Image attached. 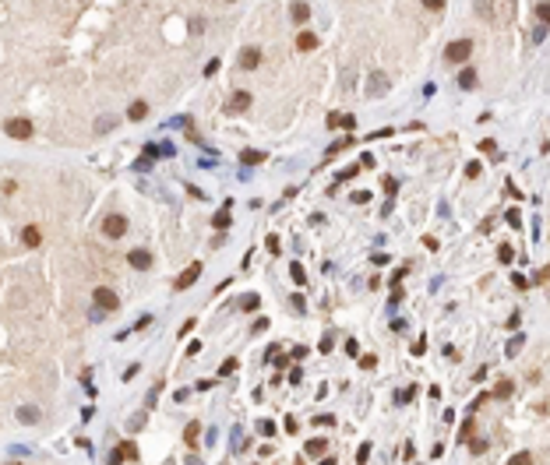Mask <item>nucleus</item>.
Returning a JSON list of instances; mask_svg holds the SVG:
<instances>
[{
  "label": "nucleus",
  "mask_w": 550,
  "mask_h": 465,
  "mask_svg": "<svg viewBox=\"0 0 550 465\" xmlns=\"http://www.w3.org/2000/svg\"><path fill=\"white\" fill-rule=\"evenodd\" d=\"M240 162L258 166V162H265V152H258V148H243V152H240Z\"/></svg>",
  "instance_id": "obj_15"
},
{
  "label": "nucleus",
  "mask_w": 550,
  "mask_h": 465,
  "mask_svg": "<svg viewBox=\"0 0 550 465\" xmlns=\"http://www.w3.org/2000/svg\"><path fill=\"white\" fill-rule=\"evenodd\" d=\"M469 451H472V455H483V451H487V441H472Z\"/></svg>",
  "instance_id": "obj_39"
},
{
  "label": "nucleus",
  "mask_w": 550,
  "mask_h": 465,
  "mask_svg": "<svg viewBox=\"0 0 550 465\" xmlns=\"http://www.w3.org/2000/svg\"><path fill=\"white\" fill-rule=\"evenodd\" d=\"M258 307H261V296H258V293L240 296V310H258Z\"/></svg>",
  "instance_id": "obj_18"
},
{
  "label": "nucleus",
  "mask_w": 550,
  "mask_h": 465,
  "mask_svg": "<svg viewBox=\"0 0 550 465\" xmlns=\"http://www.w3.org/2000/svg\"><path fill=\"white\" fill-rule=\"evenodd\" d=\"M353 201H356V205H367V201H371V190H353Z\"/></svg>",
  "instance_id": "obj_32"
},
{
  "label": "nucleus",
  "mask_w": 550,
  "mask_h": 465,
  "mask_svg": "<svg viewBox=\"0 0 550 465\" xmlns=\"http://www.w3.org/2000/svg\"><path fill=\"white\" fill-rule=\"evenodd\" d=\"M247 106H250V95H247V92H233V95H230V106H226V109H230V113H243Z\"/></svg>",
  "instance_id": "obj_7"
},
{
  "label": "nucleus",
  "mask_w": 550,
  "mask_h": 465,
  "mask_svg": "<svg viewBox=\"0 0 550 465\" xmlns=\"http://www.w3.org/2000/svg\"><path fill=\"white\" fill-rule=\"evenodd\" d=\"M469 57H472V43H469V39H455V43L445 46V60H448V64H466Z\"/></svg>",
  "instance_id": "obj_1"
},
{
  "label": "nucleus",
  "mask_w": 550,
  "mask_h": 465,
  "mask_svg": "<svg viewBox=\"0 0 550 465\" xmlns=\"http://www.w3.org/2000/svg\"><path fill=\"white\" fill-rule=\"evenodd\" d=\"M511 286H515V289H529V279H526V275H511Z\"/></svg>",
  "instance_id": "obj_34"
},
{
  "label": "nucleus",
  "mask_w": 550,
  "mask_h": 465,
  "mask_svg": "<svg viewBox=\"0 0 550 465\" xmlns=\"http://www.w3.org/2000/svg\"><path fill=\"white\" fill-rule=\"evenodd\" d=\"M113 127H117V117H99V120H95V131H99V134H102V131H113Z\"/></svg>",
  "instance_id": "obj_24"
},
{
  "label": "nucleus",
  "mask_w": 550,
  "mask_h": 465,
  "mask_svg": "<svg viewBox=\"0 0 550 465\" xmlns=\"http://www.w3.org/2000/svg\"><path fill=\"white\" fill-rule=\"evenodd\" d=\"M476 11H480L483 18H490V14H494V7H490V4H476Z\"/></svg>",
  "instance_id": "obj_44"
},
{
  "label": "nucleus",
  "mask_w": 550,
  "mask_h": 465,
  "mask_svg": "<svg viewBox=\"0 0 550 465\" xmlns=\"http://www.w3.org/2000/svg\"><path fill=\"white\" fill-rule=\"evenodd\" d=\"M212 226H215V229H226V226H230V205H226V208L212 219Z\"/></svg>",
  "instance_id": "obj_26"
},
{
  "label": "nucleus",
  "mask_w": 550,
  "mask_h": 465,
  "mask_svg": "<svg viewBox=\"0 0 550 465\" xmlns=\"http://www.w3.org/2000/svg\"><path fill=\"white\" fill-rule=\"evenodd\" d=\"M321 353H332V331H328V335L321 338Z\"/></svg>",
  "instance_id": "obj_48"
},
{
  "label": "nucleus",
  "mask_w": 550,
  "mask_h": 465,
  "mask_svg": "<svg viewBox=\"0 0 550 465\" xmlns=\"http://www.w3.org/2000/svg\"><path fill=\"white\" fill-rule=\"evenodd\" d=\"M314 423H317V427H332V423H335V416H324V412H321V416H314Z\"/></svg>",
  "instance_id": "obj_38"
},
{
  "label": "nucleus",
  "mask_w": 550,
  "mask_h": 465,
  "mask_svg": "<svg viewBox=\"0 0 550 465\" xmlns=\"http://www.w3.org/2000/svg\"><path fill=\"white\" fill-rule=\"evenodd\" d=\"M145 113H149V102H134V106L127 109V117H131V120H145Z\"/></svg>",
  "instance_id": "obj_20"
},
{
  "label": "nucleus",
  "mask_w": 550,
  "mask_h": 465,
  "mask_svg": "<svg viewBox=\"0 0 550 465\" xmlns=\"http://www.w3.org/2000/svg\"><path fill=\"white\" fill-rule=\"evenodd\" d=\"M317 465H335V458H328V455H324V458H321Z\"/></svg>",
  "instance_id": "obj_54"
},
{
  "label": "nucleus",
  "mask_w": 550,
  "mask_h": 465,
  "mask_svg": "<svg viewBox=\"0 0 550 465\" xmlns=\"http://www.w3.org/2000/svg\"><path fill=\"white\" fill-rule=\"evenodd\" d=\"M198 275H201V261H191V264L180 272V279L173 282V289H187V286H194V282H198Z\"/></svg>",
  "instance_id": "obj_5"
},
{
  "label": "nucleus",
  "mask_w": 550,
  "mask_h": 465,
  "mask_svg": "<svg viewBox=\"0 0 550 465\" xmlns=\"http://www.w3.org/2000/svg\"><path fill=\"white\" fill-rule=\"evenodd\" d=\"M233 370H236V360H226V363L219 367V377H226V374H233Z\"/></svg>",
  "instance_id": "obj_36"
},
{
  "label": "nucleus",
  "mask_w": 550,
  "mask_h": 465,
  "mask_svg": "<svg viewBox=\"0 0 550 465\" xmlns=\"http://www.w3.org/2000/svg\"><path fill=\"white\" fill-rule=\"evenodd\" d=\"M102 232H106L109 240H120V236L127 232V215H120V212L106 215V219H102Z\"/></svg>",
  "instance_id": "obj_3"
},
{
  "label": "nucleus",
  "mask_w": 550,
  "mask_h": 465,
  "mask_svg": "<svg viewBox=\"0 0 550 465\" xmlns=\"http://www.w3.org/2000/svg\"><path fill=\"white\" fill-rule=\"evenodd\" d=\"M307 353H311L307 345H297V349H293V360H307Z\"/></svg>",
  "instance_id": "obj_42"
},
{
  "label": "nucleus",
  "mask_w": 550,
  "mask_h": 465,
  "mask_svg": "<svg viewBox=\"0 0 550 465\" xmlns=\"http://www.w3.org/2000/svg\"><path fill=\"white\" fill-rule=\"evenodd\" d=\"M18 423H25V427L39 423V409H35V405H21V409H18Z\"/></svg>",
  "instance_id": "obj_12"
},
{
  "label": "nucleus",
  "mask_w": 550,
  "mask_h": 465,
  "mask_svg": "<svg viewBox=\"0 0 550 465\" xmlns=\"http://www.w3.org/2000/svg\"><path fill=\"white\" fill-rule=\"evenodd\" d=\"M522 342H526V338H522V335H515V338H511V342H508V356H515V353H519V349H522Z\"/></svg>",
  "instance_id": "obj_30"
},
{
  "label": "nucleus",
  "mask_w": 550,
  "mask_h": 465,
  "mask_svg": "<svg viewBox=\"0 0 550 465\" xmlns=\"http://www.w3.org/2000/svg\"><path fill=\"white\" fill-rule=\"evenodd\" d=\"M258 434H261V437H272V434H275V423H272V419H261V423H258Z\"/></svg>",
  "instance_id": "obj_29"
},
{
  "label": "nucleus",
  "mask_w": 550,
  "mask_h": 465,
  "mask_svg": "<svg viewBox=\"0 0 550 465\" xmlns=\"http://www.w3.org/2000/svg\"><path fill=\"white\" fill-rule=\"evenodd\" d=\"M536 282H550V264L543 268V272H540V275H536Z\"/></svg>",
  "instance_id": "obj_52"
},
{
  "label": "nucleus",
  "mask_w": 550,
  "mask_h": 465,
  "mask_svg": "<svg viewBox=\"0 0 550 465\" xmlns=\"http://www.w3.org/2000/svg\"><path fill=\"white\" fill-rule=\"evenodd\" d=\"M4 134L14 138V141H25V138H32V124L21 120V117H11V120L4 124Z\"/></svg>",
  "instance_id": "obj_2"
},
{
  "label": "nucleus",
  "mask_w": 550,
  "mask_h": 465,
  "mask_svg": "<svg viewBox=\"0 0 550 465\" xmlns=\"http://www.w3.org/2000/svg\"><path fill=\"white\" fill-rule=\"evenodd\" d=\"M314 46H317V35L304 28V32L297 35V50H300V53H307V50H314Z\"/></svg>",
  "instance_id": "obj_13"
},
{
  "label": "nucleus",
  "mask_w": 550,
  "mask_h": 465,
  "mask_svg": "<svg viewBox=\"0 0 550 465\" xmlns=\"http://www.w3.org/2000/svg\"><path fill=\"white\" fill-rule=\"evenodd\" d=\"M328 127H342V117L339 113H328Z\"/></svg>",
  "instance_id": "obj_45"
},
{
  "label": "nucleus",
  "mask_w": 550,
  "mask_h": 465,
  "mask_svg": "<svg viewBox=\"0 0 550 465\" xmlns=\"http://www.w3.org/2000/svg\"><path fill=\"white\" fill-rule=\"evenodd\" d=\"M371 92L378 95V92H385V74H374V81H371Z\"/></svg>",
  "instance_id": "obj_31"
},
{
  "label": "nucleus",
  "mask_w": 550,
  "mask_h": 465,
  "mask_svg": "<svg viewBox=\"0 0 550 465\" xmlns=\"http://www.w3.org/2000/svg\"><path fill=\"white\" fill-rule=\"evenodd\" d=\"M289 279H293L297 286H304V279H307V275H304V264H300V261H293V264H289Z\"/></svg>",
  "instance_id": "obj_22"
},
{
  "label": "nucleus",
  "mask_w": 550,
  "mask_h": 465,
  "mask_svg": "<svg viewBox=\"0 0 550 465\" xmlns=\"http://www.w3.org/2000/svg\"><path fill=\"white\" fill-rule=\"evenodd\" d=\"M395 187H398V183H395L392 176H385V190H388V198H392V194H395Z\"/></svg>",
  "instance_id": "obj_51"
},
{
  "label": "nucleus",
  "mask_w": 550,
  "mask_h": 465,
  "mask_svg": "<svg viewBox=\"0 0 550 465\" xmlns=\"http://www.w3.org/2000/svg\"><path fill=\"white\" fill-rule=\"evenodd\" d=\"M215 71H219V60H208V64H205V74L212 78V74H215Z\"/></svg>",
  "instance_id": "obj_50"
},
{
  "label": "nucleus",
  "mask_w": 550,
  "mask_h": 465,
  "mask_svg": "<svg viewBox=\"0 0 550 465\" xmlns=\"http://www.w3.org/2000/svg\"><path fill=\"white\" fill-rule=\"evenodd\" d=\"M300 381H304V370H300V367H297V370H293V374H289V384H300Z\"/></svg>",
  "instance_id": "obj_49"
},
{
  "label": "nucleus",
  "mask_w": 550,
  "mask_h": 465,
  "mask_svg": "<svg viewBox=\"0 0 550 465\" xmlns=\"http://www.w3.org/2000/svg\"><path fill=\"white\" fill-rule=\"evenodd\" d=\"M367 455H371V444H360V451H356V462H367Z\"/></svg>",
  "instance_id": "obj_43"
},
{
  "label": "nucleus",
  "mask_w": 550,
  "mask_h": 465,
  "mask_svg": "<svg viewBox=\"0 0 550 465\" xmlns=\"http://www.w3.org/2000/svg\"><path fill=\"white\" fill-rule=\"evenodd\" d=\"M360 367H363V370H374V367H378V356H360Z\"/></svg>",
  "instance_id": "obj_35"
},
{
  "label": "nucleus",
  "mask_w": 550,
  "mask_h": 465,
  "mask_svg": "<svg viewBox=\"0 0 550 465\" xmlns=\"http://www.w3.org/2000/svg\"><path fill=\"white\" fill-rule=\"evenodd\" d=\"M504 222H508L511 229H519V226H522V215H519V208H508V212H504Z\"/></svg>",
  "instance_id": "obj_25"
},
{
  "label": "nucleus",
  "mask_w": 550,
  "mask_h": 465,
  "mask_svg": "<svg viewBox=\"0 0 550 465\" xmlns=\"http://www.w3.org/2000/svg\"><path fill=\"white\" fill-rule=\"evenodd\" d=\"M258 64H261V53H258L254 46H250V50H243V57H240V67H243V71H254Z\"/></svg>",
  "instance_id": "obj_11"
},
{
  "label": "nucleus",
  "mask_w": 550,
  "mask_h": 465,
  "mask_svg": "<svg viewBox=\"0 0 550 465\" xmlns=\"http://www.w3.org/2000/svg\"><path fill=\"white\" fill-rule=\"evenodd\" d=\"M21 243H25V247H39V243H43L39 226H25V229H21Z\"/></svg>",
  "instance_id": "obj_10"
},
{
  "label": "nucleus",
  "mask_w": 550,
  "mask_h": 465,
  "mask_svg": "<svg viewBox=\"0 0 550 465\" xmlns=\"http://www.w3.org/2000/svg\"><path fill=\"white\" fill-rule=\"evenodd\" d=\"M7 465H18V462H7Z\"/></svg>",
  "instance_id": "obj_55"
},
{
  "label": "nucleus",
  "mask_w": 550,
  "mask_h": 465,
  "mask_svg": "<svg viewBox=\"0 0 550 465\" xmlns=\"http://www.w3.org/2000/svg\"><path fill=\"white\" fill-rule=\"evenodd\" d=\"M533 11H536V18H540L543 25H550V4H536Z\"/></svg>",
  "instance_id": "obj_28"
},
{
  "label": "nucleus",
  "mask_w": 550,
  "mask_h": 465,
  "mask_svg": "<svg viewBox=\"0 0 550 465\" xmlns=\"http://www.w3.org/2000/svg\"><path fill=\"white\" fill-rule=\"evenodd\" d=\"M497 261H501V264H511V261H515V250H511L508 243H501V247H497Z\"/></svg>",
  "instance_id": "obj_21"
},
{
  "label": "nucleus",
  "mask_w": 550,
  "mask_h": 465,
  "mask_svg": "<svg viewBox=\"0 0 550 465\" xmlns=\"http://www.w3.org/2000/svg\"><path fill=\"white\" fill-rule=\"evenodd\" d=\"M127 458H138V448L124 441V444H117V448H113V455H109V465H120V462H127Z\"/></svg>",
  "instance_id": "obj_6"
},
{
  "label": "nucleus",
  "mask_w": 550,
  "mask_h": 465,
  "mask_svg": "<svg viewBox=\"0 0 550 465\" xmlns=\"http://www.w3.org/2000/svg\"><path fill=\"white\" fill-rule=\"evenodd\" d=\"M265 247H268V250H272V254H279V250H282V247H279V236H275V232H272V236H268V240H265Z\"/></svg>",
  "instance_id": "obj_33"
},
{
  "label": "nucleus",
  "mask_w": 550,
  "mask_h": 465,
  "mask_svg": "<svg viewBox=\"0 0 550 465\" xmlns=\"http://www.w3.org/2000/svg\"><path fill=\"white\" fill-rule=\"evenodd\" d=\"M472 430H476V419H466V423H462V430H459V444H469V437H472Z\"/></svg>",
  "instance_id": "obj_19"
},
{
  "label": "nucleus",
  "mask_w": 550,
  "mask_h": 465,
  "mask_svg": "<svg viewBox=\"0 0 550 465\" xmlns=\"http://www.w3.org/2000/svg\"><path fill=\"white\" fill-rule=\"evenodd\" d=\"M92 300H95V310H106V314L120 307V303H117V293H113V289H102V286L92 293Z\"/></svg>",
  "instance_id": "obj_4"
},
{
  "label": "nucleus",
  "mask_w": 550,
  "mask_h": 465,
  "mask_svg": "<svg viewBox=\"0 0 550 465\" xmlns=\"http://www.w3.org/2000/svg\"><path fill=\"white\" fill-rule=\"evenodd\" d=\"M356 169H360V166H349V169H342V173H339V180H349V176H356Z\"/></svg>",
  "instance_id": "obj_47"
},
{
  "label": "nucleus",
  "mask_w": 550,
  "mask_h": 465,
  "mask_svg": "<svg viewBox=\"0 0 550 465\" xmlns=\"http://www.w3.org/2000/svg\"><path fill=\"white\" fill-rule=\"evenodd\" d=\"M304 451H307V455H314V458H324V455H328V441H324V437H311Z\"/></svg>",
  "instance_id": "obj_8"
},
{
  "label": "nucleus",
  "mask_w": 550,
  "mask_h": 465,
  "mask_svg": "<svg viewBox=\"0 0 550 465\" xmlns=\"http://www.w3.org/2000/svg\"><path fill=\"white\" fill-rule=\"evenodd\" d=\"M342 127H346V131H353V127H356V117H349V113H346V117H342Z\"/></svg>",
  "instance_id": "obj_46"
},
{
  "label": "nucleus",
  "mask_w": 550,
  "mask_h": 465,
  "mask_svg": "<svg viewBox=\"0 0 550 465\" xmlns=\"http://www.w3.org/2000/svg\"><path fill=\"white\" fill-rule=\"evenodd\" d=\"M198 434H201V423H198V419H191V423L184 427V441H187V444H194V441H198Z\"/></svg>",
  "instance_id": "obj_16"
},
{
  "label": "nucleus",
  "mask_w": 550,
  "mask_h": 465,
  "mask_svg": "<svg viewBox=\"0 0 550 465\" xmlns=\"http://www.w3.org/2000/svg\"><path fill=\"white\" fill-rule=\"evenodd\" d=\"M423 247H427V250H437L441 243H437V236H423Z\"/></svg>",
  "instance_id": "obj_41"
},
{
  "label": "nucleus",
  "mask_w": 550,
  "mask_h": 465,
  "mask_svg": "<svg viewBox=\"0 0 550 465\" xmlns=\"http://www.w3.org/2000/svg\"><path fill=\"white\" fill-rule=\"evenodd\" d=\"M480 173H483V166H480V162H469V166H466V176H472V180H476Z\"/></svg>",
  "instance_id": "obj_37"
},
{
  "label": "nucleus",
  "mask_w": 550,
  "mask_h": 465,
  "mask_svg": "<svg viewBox=\"0 0 550 465\" xmlns=\"http://www.w3.org/2000/svg\"><path fill=\"white\" fill-rule=\"evenodd\" d=\"M508 465H533V455H529V451H519V455L508 458Z\"/></svg>",
  "instance_id": "obj_27"
},
{
  "label": "nucleus",
  "mask_w": 550,
  "mask_h": 465,
  "mask_svg": "<svg viewBox=\"0 0 550 465\" xmlns=\"http://www.w3.org/2000/svg\"><path fill=\"white\" fill-rule=\"evenodd\" d=\"M459 85H462V88H476V71H472V67H462V71H459Z\"/></svg>",
  "instance_id": "obj_17"
},
{
  "label": "nucleus",
  "mask_w": 550,
  "mask_h": 465,
  "mask_svg": "<svg viewBox=\"0 0 550 465\" xmlns=\"http://www.w3.org/2000/svg\"><path fill=\"white\" fill-rule=\"evenodd\" d=\"M187 465H201V458L198 455H187Z\"/></svg>",
  "instance_id": "obj_53"
},
{
  "label": "nucleus",
  "mask_w": 550,
  "mask_h": 465,
  "mask_svg": "<svg viewBox=\"0 0 550 465\" xmlns=\"http://www.w3.org/2000/svg\"><path fill=\"white\" fill-rule=\"evenodd\" d=\"M289 18H293L297 25H304V21L311 18V7H307V4H289Z\"/></svg>",
  "instance_id": "obj_14"
},
{
  "label": "nucleus",
  "mask_w": 550,
  "mask_h": 465,
  "mask_svg": "<svg viewBox=\"0 0 550 465\" xmlns=\"http://www.w3.org/2000/svg\"><path fill=\"white\" fill-rule=\"evenodd\" d=\"M127 261H131L134 268H141V272H145V268H152V254H149V250H131V254H127Z\"/></svg>",
  "instance_id": "obj_9"
},
{
  "label": "nucleus",
  "mask_w": 550,
  "mask_h": 465,
  "mask_svg": "<svg viewBox=\"0 0 550 465\" xmlns=\"http://www.w3.org/2000/svg\"><path fill=\"white\" fill-rule=\"evenodd\" d=\"M494 148H497L494 138H483V141H480V152H494Z\"/></svg>",
  "instance_id": "obj_40"
},
{
  "label": "nucleus",
  "mask_w": 550,
  "mask_h": 465,
  "mask_svg": "<svg viewBox=\"0 0 550 465\" xmlns=\"http://www.w3.org/2000/svg\"><path fill=\"white\" fill-rule=\"evenodd\" d=\"M511 391H515V384H511V381H501V384L494 388V391H490V395H494V398H508V395H511Z\"/></svg>",
  "instance_id": "obj_23"
}]
</instances>
